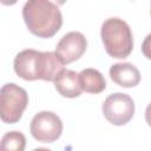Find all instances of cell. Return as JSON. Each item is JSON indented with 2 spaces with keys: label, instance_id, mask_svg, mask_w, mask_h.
Instances as JSON below:
<instances>
[{
  "label": "cell",
  "instance_id": "cell-1",
  "mask_svg": "<svg viewBox=\"0 0 151 151\" xmlns=\"http://www.w3.org/2000/svg\"><path fill=\"white\" fill-rule=\"evenodd\" d=\"M64 63L55 52H40L32 48L19 52L14 58V71L24 80L54 81L64 70Z\"/></svg>",
  "mask_w": 151,
  "mask_h": 151
},
{
  "label": "cell",
  "instance_id": "cell-2",
  "mask_svg": "<svg viewBox=\"0 0 151 151\" xmlns=\"http://www.w3.org/2000/svg\"><path fill=\"white\" fill-rule=\"evenodd\" d=\"M22 18L28 31L38 38H52L63 25L61 12L50 0H27Z\"/></svg>",
  "mask_w": 151,
  "mask_h": 151
},
{
  "label": "cell",
  "instance_id": "cell-3",
  "mask_svg": "<svg viewBox=\"0 0 151 151\" xmlns=\"http://www.w3.org/2000/svg\"><path fill=\"white\" fill-rule=\"evenodd\" d=\"M100 37L106 53L112 58L124 59L132 52V31L123 19L110 18L105 20L101 25Z\"/></svg>",
  "mask_w": 151,
  "mask_h": 151
},
{
  "label": "cell",
  "instance_id": "cell-4",
  "mask_svg": "<svg viewBox=\"0 0 151 151\" xmlns=\"http://www.w3.org/2000/svg\"><path fill=\"white\" fill-rule=\"evenodd\" d=\"M28 105L27 92L14 83L5 84L0 91V118L6 124L18 123Z\"/></svg>",
  "mask_w": 151,
  "mask_h": 151
},
{
  "label": "cell",
  "instance_id": "cell-5",
  "mask_svg": "<svg viewBox=\"0 0 151 151\" xmlns=\"http://www.w3.org/2000/svg\"><path fill=\"white\" fill-rule=\"evenodd\" d=\"M101 110L109 123L122 126L132 119L134 114V103L129 94L117 92L110 94L104 100Z\"/></svg>",
  "mask_w": 151,
  "mask_h": 151
},
{
  "label": "cell",
  "instance_id": "cell-6",
  "mask_svg": "<svg viewBox=\"0 0 151 151\" xmlns=\"http://www.w3.org/2000/svg\"><path fill=\"white\" fill-rule=\"evenodd\" d=\"M29 131L35 140L40 143H53L63 133V122L54 112L41 111L31 120Z\"/></svg>",
  "mask_w": 151,
  "mask_h": 151
},
{
  "label": "cell",
  "instance_id": "cell-7",
  "mask_svg": "<svg viewBox=\"0 0 151 151\" xmlns=\"http://www.w3.org/2000/svg\"><path fill=\"white\" fill-rule=\"evenodd\" d=\"M87 47L86 38L80 32H70L65 34L55 46V53L61 61L67 65L78 59L85 53Z\"/></svg>",
  "mask_w": 151,
  "mask_h": 151
},
{
  "label": "cell",
  "instance_id": "cell-8",
  "mask_svg": "<svg viewBox=\"0 0 151 151\" xmlns=\"http://www.w3.org/2000/svg\"><path fill=\"white\" fill-rule=\"evenodd\" d=\"M109 73L112 81L122 87H134L140 81V72L131 63L113 64Z\"/></svg>",
  "mask_w": 151,
  "mask_h": 151
},
{
  "label": "cell",
  "instance_id": "cell-9",
  "mask_svg": "<svg viewBox=\"0 0 151 151\" xmlns=\"http://www.w3.org/2000/svg\"><path fill=\"white\" fill-rule=\"evenodd\" d=\"M53 83L57 92L65 98H77L83 92L79 83V74L72 70L64 68Z\"/></svg>",
  "mask_w": 151,
  "mask_h": 151
},
{
  "label": "cell",
  "instance_id": "cell-10",
  "mask_svg": "<svg viewBox=\"0 0 151 151\" xmlns=\"http://www.w3.org/2000/svg\"><path fill=\"white\" fill-rule=\"evenodd\" d=\"M79 83L83 91L92 94L103 92L106 87V81L103 74L96 68H85L79 73Z\"/></svg>",
  "mask_w": 151,
  "mask_h": 151
},
{
  "label": "cell",
  "instance_id": "cell-11",
  "mask_svg": "<svg viewBox=\"0 0 151 151\" xmlns=\"http://www.w3.org/2000/svg\"><path fill=\"white\" fill-rule=\"evenodd\" d=\"M26 138L19 131L7 132L1 139V149L5 151H24Z\"/></svg>",
  "mask_w": 151,
  "mask_h": 151
},
{
  "label": "cell",
  "instance_id": "cell-12",
  "mask_svg": "<svg viewBox=\"0 0 151 151\" xmlns=\"http://www.w3.org/2000/svg\"><path fill=\"white\" fill-rule=\"evenodd\" d=\"M142 52L145 58L151 60V33L147 34L142 44Z\"/></svg>",
  "mask_w": 151,
  "mask_h": 151
},
{
  "label": "cell",
  "instance_id": "cell-13",
  "mask_svg": "<svg viewBox=\"0 0 151 151\" xmlns=\"http://www.w3.org/2000/svg\"><path fill=\"white\" fill-rule=\"evenodd\" d=\"M145 120H146L147 125L151 126V103L146 106V110H145Z\"/></svg>",
  "mask_w": 151,
  "mask_h": 151
},
{
  "label": "cell",
  "instance_id": "cell-14",
  "mask_svg": "<svg viewBox=\"0 0 151 151\" xmlns=\"http://www.w3.org/2000/svg\"><path fill=\"white\" fill-rule=\"evenodd\" d=\"M2 5H6V6H11V5H14L18 0H0Z\"/></svg>",
  "mask_w": 151,
  "mask_h": 151
},
{
  "label": "cell",
  "instance_id": "cell-15",
  "mask_svg": "<svg viewBox=\"0 0 151 151\" xmlns=\"http://www.w3.org/2000/svg\"><path fill=\"white\" fill-rule=\"evenodd\" d=\"M50 1H52V2H54L57 6H61V5H64L67 0H50Z\"/></svg>",
  "mask_w": 151,
  "mask_h": 151
},
{
  "label": "cell",
  "instance_id": "cell-16",
  "mask_svg": "<svg viewBox=\"0 0 151 151\" xmlns=\"http://www.w3.org/2000/svg\"><path fill=\"white\" fill-rule=\"evenodd\" d=\"M150 12H151V2H150Z\"/></svg>",
  "mask_w": 151,
  "mask_h": 151
}]
</instances>
